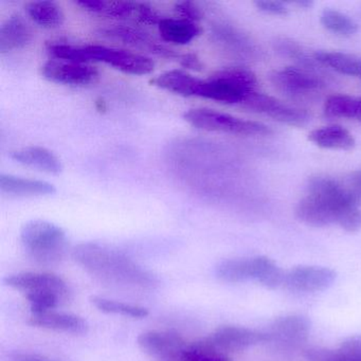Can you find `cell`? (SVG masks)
Returning a JSON list of instances; mask_svg holds the SVG:
<instances>
[{"instance_id":"cell-1","label":"cell","mask_w":361,"mask_h":361,"mask_svg":"<svg viewBox=\"0 0 361 361\" xmlns=\"http://www.w3.org/2000/svg\"><path fill=\"white\" fill-rule=\"evenodd\" d=\"M78 265L96 280L116 286L152 288L156 278L126 253L99 243H83L73 251Z\"/></svg>"},{"instance_id":"cell-2","label":"cell","mask_w":361,"mask_h":361,"mask_svg":"<svg viewBox=\"0 0 361 361\" xmlns=\"http://www.w3.org/2000/svg\"><path fill=\"white\" fill-rule=\"evenodd\" d=\"M306 189L307 193L298 202L295 215L302 223L310 227L338 225L342 215L354 207L346 200L337 179L312 177Z\"/></svg>"},{"instance_id":"cell-3","label":"cell","mask_w":361,"mask_h":361,"mask_svg":"<svg viewBox=\"0 0 361 361\" xmlns=\"http://www.w3.org/2000/svg\"><path fill=\"white\" fill-rule=\"evenodd\" d=\"M20 243L27 257L39 265H56L64 259L68 240L62 228L47 221L35 219L23 226Z\"/></svg>"},{"instance_id":"cell-4","label":"cell","mask_w":361,"mask_h":361,"mask_svg":"<svg viewBox=\"0 0 361 361\" xmlns=\"http://www.w3.org/2000/svg\"><path fill=\"white\" fill-rule=\"evenodd\" d=\"M257 85V77L252 71L243 67H229L202 80L198 97L224 104L242 105L247 97L255 92Z\"/></svg>"},{"instance_id":"cell-5","label":"cell","mask_w":361,"mask_h":361,"mask_svg":"<svg viewBox=\"0 0 361 361\" xmlns=\"http://www.w3.org/2000/svg\"><path fill=\"white\" fill-rule=\"evenodd\" d=\"M188 123L207 132L238 136H268L272 130L261 122L240 119L229 114L209 109H190L183 116Z\"/></svg>"},{"instance_id":"cell-6","label":"cell","mask_w":361,"mask_h":361,"mask_svg":"<svg viewBox=\"0 0 361 361\" xmlns=\"http://www.w3.org/2000/svg\"><path fill=\"white\" fill-rule=\"evenodd\" d=\"M83 48L88 63H103L128 75H149L155 68L151 59L128 50L101 45H87Z\"/></svg>"},{"instance_id":"cell-7","label":"cell","mask_w":361,"mask_h":361,"mask_svg":"<svg viewBox=\"0 0 361 361\" xmlns=\"http://www.w3.org/2000/svg\"><path fill=\"white\" fill-rule=\"evenodd\" d=\"M270 81L280 92L293 99L314 96L326 87L320 73L301 67H286L274 71L270 75Z\"/></svg>"},{"instance_id":"cell-8","label":"cell","mask_w":361,"mask_h":361,"mask_svg":"<svg viewBox=\"0 0 361 361\" xmlns=\"http://www.w3.org/2000/svg\"><path fill=\"white\" fill-rule=\"evenodd\" d=\"M242 106L255 113L263 114L289 126L302 128L310 122V115L307 111L290 106L274 97L261 92H255L249 94Z\"/></svg>"},{"instance_id":"cell-9","label":"cell","mask_w":361,"mask_h":361,"mask_svg":"<svg viewBox=\"0 0 361 361\" xmlns=\"http://www.w3.org/2000/svg\"><path fill=\"white\" fill-rule=\"evenodd\" d=\"M5 283L11 288L25 293L26 298L54 293L66 299L68 295L67 283L61 276L47 272H20L12 274L5 279Z\"/></svg>"},{"instance_id":"cell-10","label":"cell","mask_w":361,"mask_h":361,"mask_svg":"<svg viewBox=\"0 0 361 361\" xmlns=\"http://www.w3.org/2000/svg\"><path fill=\"white\" fill-rule=\"evenodd\" d=\"M336 278L335 270L329 267L298 266L285 272L283 285L295 293H319L329 289Z\"/></svg>"},{"instance_id":"cell-11","label":"cell","mask_w":361,"mask_h":361,"mask_svg":"<svg viewBox=\"0 0 361 361\" xmlns=\"http://www.w3.org/2000/svg\"><path fill=\"white\" fill-rule=\"evenodd\" d=\"M310 322L301 314H289L276 319L267 331V342L280 350H295L307 340Z\"/></svg>"},{"instance_id":"cell-12","label":"cell","mask_w":361,"mask_h":361,"mask_svg":"<svg viewBox=\"0 0 361 361\" xmlns=\"http://www.w3.org/2000/svg\"><path fill=\"white\" fill-rule=\"evenodd\" d=\"M143 352L159 361H181L190 344L172 331H149L138 337Z\"/></svg>"},{"instance_id":"cell-13","label":"cell","mask_w":361,"mask_h":361,"mask_svg":"<svg viewBox=\"0 0 361 361\" xmlns=\"http://www.w3.org/2000/svg\"><path fill=\"white\" fill-rule=\"evenodd\" d=\"M42 75L54 83L68 86L90 85L99 79V71L92 65L56 59L43 65Z\"/></svg>"},{"instance_id":"cell-14","label":"cell","mask_w":361,"mask_h":361,"mask_svg":"<svg viewBox=\"0 0 361 361\" xmlns=\"http://www.w3.org/2000/svg\"><path fill=\"white\" fill-rule=\"evenodd\" d=\"M206 341L219 352H238L267 342V336L265 331L227 325L217 329Z\"/></svg>"},{"instance_id":"cell-15","label":"cell","mask_w":361,"mask_h":361,"mask_svg":"<svg viewBox=\"0 0 361 361\" xmlns=\"http://www.w3.org/2000/svg\"><path fill=\"white\" fill-rule=\"evenodd\" d=\"M30 324L50 331H62L67 334H84L87 331L88 323L85 319L78 314L59 312L56 310L32 314L30 317Z\"/></svg>"},{"instance_id":"cell-16","label":"cell","mask_w":361,"mask_h":361,"mask_svg":"<svg viewBox=\"0 0 361 361\" xmlns=\"http://www.w3.org/2000/svg\"><path fill=\"white\" fill-rule=\"evenodd\" d=\"M33 32L28 23L20 16H10L0 26V52L23 49L31 43Z\"/></svg>"},{"instance_id":"cell-17","label":"cell","mask_w":361,"mask_h":361,"mask_svg":"<svg viewBox=\"0 0 361 361\" xmlns=\"http://www.w3.org/2000/svg\"><path fill=\"white\" fill-rule=\"evenodd\" d=\"M11 158L18 164L48 174L58 175L63 166L56 154L42 147H28L12 152Z\"/></svg>"},{"instance_id":"cell-18","label":"cell","mask_w":361,"mask_h":361,"mask_svg":"<svg viewBox=\"0 0 361 361\" xmlns=\"http://www.w3.org/2000/svg\"><path fill=\"white\" fill-rule=\"evenodd\" d=\"M158 30L164 41L175 45H188L202 33L197 23L185 18H164L158 25Z\"/></svg>"},{"instance_id":"cell-19","label":"cell","mask_w":361,"mask_h":361,"mask_svg":"<svg viewBox=\"0 0 361 361\" xmlns=\"http://www.w3.org/2000/svg\"><path fill=\"white\" fill-rule=\"evenodd\" d=\"M0 190L14 196H45L56 193V187L47 181L24 178L10 174L0 175Z\"/></svg>"},{"instance_id":"cell-20","label":"cell","mask_w":361,"mask_h":361,"mask_svg":"<svg viewBox=\"0 0 361 361\" xmlns=\"http://www.w3.org/2000/svg\"><path fill=\"white\" fill-rule=\"evenodd\" d=\"M152 84L178 96L198 97L202 80L185 71L175 69L152 80Z\"/></svg>"},{"instance_id":"cell-21","label":"cell","mask_w":361,"mask_h":361,"mask_svg":"<svg viewBox=\"0 0 361 361\" xmlns=\"http://www.w3.org/2000/svg\"><path fill=\"white\" fill-rule=\"evenodd\" d=\"M308 140L321 149L350 151L355 147V138L346 128L340 126H323L312 130Z\"/></svg>"},{"instance_id":"cell-22","label":"cell","mask_w":361,"mask_h":361,"mask_svg":"<svg viewBox=\"0 0 361 361\" xmlns=\"http://www.w3.org/2000/svg\"><path fill=\"white\" fill-rule=\"evenodd\" d=\"M317 62L336 73L361 80V58L343 52L318 51L314 54Z\"/></svg>"},{"instance_id":"cell-23","label":"cell","mask_w":361,"mask_h":361,"mask_svg":"<svg viewBox=\"0 0 361 361\" xmlns=\"http://www.w3.org/2000/svg\"><path fill=\"white\" fill-rule=\"evenodd\" d=\"M26 11L29 18L42 28H59L64 23L63 10L54 1H31L26 6Z\"/></svg>"},{"instance_id":"cell-24","label":"cell","mask_w":361,"mask_h":361,"mask_svg":"<svg viewBox=\"0 0 361 361\" xmlns=\"http://www.w3.org/2000/svg\"><path fill=\"white\" fill-rule=\"evenodd\" d=\"M215 274L227 283H243L253 280L252 257L226 259L217 264Z\"/></svg>"},{"instance_id":"cell-25","label":"cell","mask_w":361,"mask_h":361,"mask_svg":"<svg viewBox=\"0 0 361 361\" xmlns=\"http://www.w3.org/2000/svg\"><path fill=\"white\" fill-rule=\"evenodd\" d=\"M103 35L123 42L128 45L134 47L145 48L152 54H155L156 48L160 45L157 42L152 39L151 35L145 31L138 28H133L128 26H117L113 28L104 29L102 31Z\"/></svg>"},{"instance_id":"cell-26","label":"cell","mask_w":361,"mask_h":361,"mask_svg":"<svg viewBox=\"0 0 361 361\" xmlns=\"http://www.w3.org/2000/svg\"><path fill=\"white\" fill-rule=\"evenodd\" d=\"M324 114L327 117L361 122V99L345 94L331 96L325 101Z\"/></svg>"},{"instance_id":"cell-27","label":"cell","mask_w":361,"mask_h":361,"mask_svg":"<svg viewBox=\"0 0 361 361\" xmlns=\"http://www.w3.org/2000/svg\"><path fill=\"white\" fill-rule=\"evenodd\" d=\"M253 281H257L266 288L274 289L283 285L285 272L276 262L263 255L252 257Z\"/></svg>"},{"instance_id":"cell-28","label":"cell","mask_w":361,"mask_h":361,"mask_svg":"<svg viewBox=\"0 0 361 361\" xmlns=\"http://www.w3.org/2000/svg\"><path fill=\"white\" fill-rule=\"evenodd\" d=\"M90 302L94 307L105 314H120V316L135 319H142L149 316V310L147 308L134 305V304L124 303V302L98 297V295L90 298Z\"/></svg>"},{"instance_id":"cell-29","label":"cell","mask_w":361,"mask_h":361,"mask_svg":"<svg viewBox=\"0 0 361 361\" xmlns=\"http://www.w3.org/2000/svg\"><path fill=\"white\" fill-rule=\"evenodd\" d=\"M276 52L285 58L290 59L295 61L302 68L307 69V71H314V73H320V68L317 67V64L321 65L317 62L314 56L310 58L301 46L298 45L295 42L290 39H282L276 42Z\"/></svg>"},{"instance_id":"cell-30","label":"cell","mask_w":361,"mask_h":361,"mask_svg":"<svg viewBox=\"0 0 361 361\" xmlns=\"http://www.w3.org/2000/svg\"><path fill=\"white\" fill-rule=\"evenodd\" d=\"M321 24L327 30L342 37H350L358 31V25L352 18L336 10L325 9L321 14Z\"/></svg>"},{"instance_id":"cell-31","label":"cell","mask_w":361,"mask_h":361,"mask_svg":"<svg viewBox=\"0 0 361 361\" xmlns=\"http://www.w3.org/2000/svg\"><path fill=\"white\" fill-rule=\"evenodd\" d=\"M219 37L225 42L230 49L234 50L236 54L246 56H255L257 54V47L251 39L234 28L223 27L219 29Z\"/></svg>"},{"instance_id":"cell-32","label":"cell","mask_w":361,"mask_h":361,"mask_svg":"<svg viewBox=\"0 0 361 361\" xmlns=\"http://www.w3.org/2000/svg\"><path fill=\"white\" fill-rule=\"evenodd\" d=\"M181 361H230L223 352L207 343V341L200 343L190 344L188 350L183 354Z\"/></svg>"},{"instance_id":"cell-33","label":"cell","mask_w":361,"mask_h":361,"mask_svg":"<svg viewBox=\"0 0 361 361\" xmlns=\"http://www.w3.org/2000/svg\"><path fill=\"white\" fill-rule=\"evenodd\" d=\"M339 183L346 200L352 206L361 207V170L348 173Z\"/></svg>"},{"instance_id":"cell-34","label":"cell","mask_w":361,"mask_h":361,"mask_svg":"<svg viewBox=\"0 0 361 361\" xmlns=\"http://www.w3.org/2000/svg\"><path fill=\"white\" fill-rule=\"evenodd\" d=\"M307 361H354L338 350L325 348H312L306 350Z\"/></svg>"},{"instance_id":"cell-35","label":"cell","mask_w":361,"mask_h":361,"mask_svg":"<svg viewBox=\"0 0 361 361\" xmlns=\"http://www.w3.org/2000/svg\"><path fill=\"white\" fill-rule=\"evenodd\" d=\"M338 225L350 233L360 231L361 230V210L357 207L348 209L339 221Z\"/></svg>"},{"instance_id":"cell-36","label":"cell","mask_w":361,"mask_h":361,"mask_svg":"<svg viewBox=\"0 0 361 361\" xmlns=\"http://www.w3.org/2000/svg\"><path fill=\"white\" fill-rule=\"evenodd\" d=\"M338 350H341L352 360L361 361V335L350 336L340 343Z\"/></svg>"},{"instance_id":"cell-37","label":"cell","mask_w":361,"mask_h":361,"mask_svg":"<svg viewBox=\"0 0 361 361\" xmlns=\"http://www.w3.org/2000/svg\"><path fill=\"white\" fill-rule=\"evenodd\" d=\"M175 11L183 16L181 18L191 20V22L198 23L202 20L204 13H202L200 8L196 4L192 1H180L175 5Z\"/></svg>"},{"instance_id":"cell-38","label":"cell","mask_w":361,"mask_h":361,"mask_svg":"<svg viewBox=\"0 0 361 361\" xmlns=\"http://www.w3.org/2000/svg\"><path fill=\"white\" fill-rule=\"evenodd\" d=\"M255 5L257 6L259 11L264 12V13L272 14V16H285L288 12L286 4L282 3V1L259 0V1H255Z\"/></svg>"},{"instance_id":"cell-39","label":"cell","mask_w":361,"mask_h":361,"mask_svg":"<svg viewBox=\"0 0 361 361\" xmlns=\"http://www.w3.org/2000/svg\"><path fill=\"white\" fill-rule=\"evenodd\" d=\"M178 61L181 66L185 67V69H190V71H202L204 68L202 61L194 54H181Z\"/></svg>"},{"instance_id":"cell-40","label":"cell","mask_w":361,"mask_h":361,"mask_svg":"<svg viewBox=\"0 0 361 361\" xmlns=\"http://www.w3.org/2000/svg\"><path fill=\"white\" fill-rule=\"evenodd\" d=\"M77 5L85 11L103 14L105 9H106L107 1H103V0H81V1H78Z\"/></svg>"},{"instance_id":"cell-41","label":"cell","mask_w":361,"mask_h":361,"mask_svg":"<svg viewBox=\"0 0 361 361\" xmlns=\"http://www.w3.org/2000/svg\"><path fill=\"white\" fill-rule=\"evenodd\" d=\"M13 361H58L54 359L48 358V357L41 356L37 354H20L16 355Z\"/></svg>"},{"instance_id":"cell-42","label":"cell","mask_w":361,"mask_h":361,"mask_svg":"<svg viewBox=\"0 0 361 361\" xmlns=\"http://www.w3.org/2000/svg\"><path fill=\"white\" fill-rule=\"evenodd\" d=\"M293 4L301 8H310L312 5V1H310V0H299V1H295Z\"/></svg>"}]
</instances>
